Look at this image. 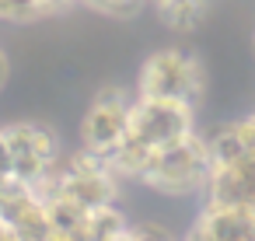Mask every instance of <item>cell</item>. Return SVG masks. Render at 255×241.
I'll list each match as a JSON object with an SVG mask.
<instances>
[{"instance_id": "cell-1", "label": "cell", "mask_w": 255, "mask_h": 241, "mask_svg": "<svg viewBox=\"0 0 255 241\" xmlns=\"http://www.w3.org/2000/svg\"><path fill=\"white\" fill-rule=\"evenodd\" d=\"M210 168H213V161H210L206 136L203 133H189V136L154 150L147 168H143V175L136 182H143L147 189L164 192V196H192V192L206 189Z\"/></svg>"}, {"instance_id": "cell-2", "label": "cell", "mask_w": 255, "mask_h": 241, "mask_svg": "<svg viewBox=\"0 0 255 241\" xmlns=\"http://www.w3.org/2000/svg\"><path fill=\"white\" fill-rule=\"evenodd\" d=\"M136 95L199 105V98H203V63L185 49H157L140 67Z\"/></svg>"}, {"instance_id": "cell-3", "label": "cell", "mask_w": 255, "mask_h": 241, "mask_svg": "<svg viewBox=\"0 0 255 241\" xmlns=\"http://www.w3.org/2000/svg\"><path fill=\"white\" fill-rule=\"evenodd\" d=\"M129 112H133V98L119 88H109L102 91L91 109L84 112V122H81V150L109 161L123 140H126V129H129Z\"/></svg>"}, {"instance_id": "cell-4", "label": "cell", "mask_w": 255, "mask_h": 241, "mask_svg": "<svg viewBox=\"0 0 255 241\" xmlns=\"http://www.w3.org/2000/svg\"><path fill=\"white\" fill-rule=\"evenodd\" d=\"M7 133V143H11V157H14V178L18 182H42L49 175V168L60 161V147H56V136L39 126V122H14V126H4Z\"/></svg>"}, {"instance_id": "cell-5", "label": "cell", "mask_w": 255, "mask_h": 241, "mask_svg": "<svg viewBox=\"0 0 255 241\" xmlns=\"http://www.w3.org/2000/svg\"><path fill=\"white\" fill-rule=\"evenodd\" d=\"M203 199L213 203H245L255 206V150L238 157V161H224L210 168Z\"/></svg>"}, {"instance_id": "cell-6", "label": "cell", "mask_w": 255, "mask_h": 241, "mask_svg": "<svg viewBox=\"0 0 255 241\" xmlns=\"http://www.w3.org/2000/svg\"><path fill=\"white\" fill-rule=\"evenodd\" d=\"M206 147H210V161L224 164V161H238L245 154L255 150V112L231 119L224 126H217L213 133H206Z\"/></svg>"}, {"instance_id": "cell-7", "label": "cell", "mask_w": 255, "mask_h": 241, "mask_svg": "<svg viewBox=\"0 0 255 241\" xmlns=\"http://www.w3.org/2000/svg\"><path fill=\"white\" fill-rule=\"evenodd\" d=\"M154 7H157V14L168 28L192 32L206 14V0H154Z\"/></svg>"}, {"instance_id": "cell-8", "label": "cell", "mask_w": 255, "mask_h": 241, "mask_svg": "<svg viewBox=\"0 0 255 241\" xmlns=\"http://www.w3.org/2000/svg\"><path fill=\"white\" fill-rule=\"evenodd\" d=\"M77 0H0V21H39Z\"/></svg>"}, {"instance_id": "cell-9", "label": "cell", "mask_w": 255, "mask_h": 241, "mask_svg": "<svg viewBox=\"0 0 255 241\" xmlns=\"http://www.w3.org/2000/svg\"><path fill=\"white\" fill-rule=\"evenodd\" d=\"M129 238L133 241H178L168 227H161L154 220H133L129 224Z\"/></svg>"}, {"instance_id": "cell-10", "label": "cell", "mask_w": 255, "mask_h": 241, "mask_svg": "<svg viewBox=\"0 0 255 241\" xmlns=\"http://www.w3.org/2000/svg\"><path fill=\"white\" fill-rule=\"evenodd\" d=\"M77 4H91V7H98L105 14H133L143 0H77Z\"/></svg>"}, {"instance_id": "cell-11", "label": "cell", "mask_w": 255, "mask_h": 241, "mask_svg": "<svg viewBox=\"0 0 255 241\" xmlns=\"http://www.w3.org/2000/svg\"><path fill=\"white\" fill-rule=\"evenodd\" d=\"M14 178V157H11V143H7V133L0 129V182Z\"/></svg>"}, {"instance_id": "cell-12", "label": "cell", "mask_w": 255, "mask_h": 241, "mask_svg": "<svg viewBox=\"0 0 255 241\" xmlns=\"http://www.w3.org/2000/svg\"><path fill=\"white\" fill-rule=\"evenodd\" d=\"M4 81H7V60H4V53H0V88H4Z\"/></svg>"}, {"instance_id": "cell-13", "label": "cell", "mask_w": 255, "mask_h": 241, "mask_svg": "<svg viewBox=\"0 0 255 241\" xmlns=\"http://www.w3.org/2000/svg\"><path fill=\"white\" fill-rule=\"evenodd\" d=\"M112 241H133V238H129V231H126V234H123V238H112Z\"/></svg>"}]
</instances>
